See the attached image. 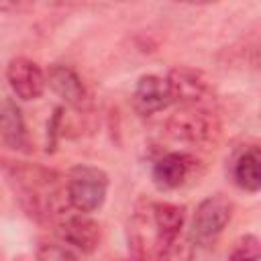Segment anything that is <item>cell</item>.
Segmentation results:
<instances>
[{
    "label": "cell",
    "mask_w": 261,
    "mask_h": 261,
    "mask_svg": "<svg viewBox=\"0 0 261 261\" xmlns=\"http://www.w3.org/2000/svg\"><path fill=\"white\" fill-rule=\"evenodd\" d=\"M0 143L12 151H31V141L22 112L12 98L0 100Z\"/></svg>",
    "instance_id": "cell-12"
},
{
    "label": "cell",
    "mask_w": 261,
    "mask_h": 261,
    "mask_svg": "<svg viewBox=\"0 0 261 261\" xmlns=\"http://www.w3.org/2000/svg\"><path fill=\"white\" fill-rule=\"evenodd\" d=\"M230 218H232V202L222 194L208 196L198 204L194 218L190 222V230H188L190 245L194 247L212 245L220 237V232L226 228Z\"/></svg>",
    "instance_id": "cell-4"
},
{
    "label": "cell",
    "mask_w": 261,
    "mask_h": 261,
    "mask_svg": "<svg viewBox=\"0 0 261 261\" xmlns=\"http://www.w3.org/2000/svg\"><path fill=\"white\" fill-rule=\"evenodd\" d=\"M175 2H184V4H198V6H202V4H214V2H218V0H175Z\"/></svg>",
    "instance_id": "cell-17"
},
{
    "label": "cell",
    "mask_w": 261,
    "mask_h": 261,
    "mask_svg": "<svg viewBox=\"0 0 261 261\" xmlns=\"http://www.w3.org/2000/svg\"><path fill=\"white\" fill-rule=\"evenodd\" d=\"M2 171L6 175L8 186L14 190L22 210L43 222L61 214L63 204L67 202L65 186H59V177L55 171L45 169L35 163L8 161L2 159Z\"/></svg>",
    "instance_id": "cell-1"
},
{
    "label": "cell",
    "mask_w": 261,
    "mask_h": 261,
    "mask_svg": "<svg viewBox=\"0 0 261 261\" xmlns=\"http://www.w3.org/2000/svg\"><path fill=\"white\" fill-rule=\"evenodd\" d=\"M171 104L165 80L159 75H141L133 90V108L141 116H151Z\"/></svg>",
    "instance_id": "cell-11"
},
{
    "label": "cell",
    "mask_w": 261,
    "mask_h": 261,
    "mask_svg": "<svg viewBox=\"0 0 261 261\" xmlns=\"http://www.w3.org/2000/svg\"><path fill=\"white\" fill-rule=\"evenodd\" d=\"M261 255V245L255 234H245L234 243V249L228 253L230 259H257Z\"/></svg>",
    "instance_id": "cell-14"
},
{
    "label": "cell",
    "mask_w": 261,
    "mask_h": 261,
    "mask_svg": "<svg viewBox=\"0 0 261 261\" xmlns=\"http://www.w3.org/2000/svg\"><path fill=\"white\" fill-rule=\"evenodd\" d=\"M31 0H0V10H20Z\"/></svg>",
    "instance_id": "cell-16"
},
{
    "label": "cell",
    "mask_w": 261,
    "mask_h": 261,
    "mask_svg": "<svg viewBox=\"0 0 261 261\" xmlns=\"http://www.w3.org/2000/svg\"><path fill=\"white\" fill-rule=\"evenodd\" d=\"M147 212L155 234V257H169L177 247V239L186 222V206L155 202Z\"/></svg>",
    "instance_id": "cell-5"
},
{
    "label": "cell",
    "mask_w": 261,
    "mask_h": 261,
    "mask_svg": "<svg viewBox=\"0 0 261 261\" xmlns=\"http://www.w3.org/2000/svg\"><path fill=\"white\" fill-rule=\"evenodd\" d=\"M80 253L73 251L71 247H67L65 243H41L39 245V251H37V257L39 259H75Z\"/></svg>",
    "instance_id": "cell-15"
},
{
    "label": "cell",
    "mask_w": 261,
    "mask_h": 261,
    "mask_svg": "<svg viewBox=\"0 0 261 261\" xmlns=\"http://www.w3.org/2000/svg\"><path fill=\"white\" fill-rule=\"evenodd\" d=\"M45 80H47V86L53 90V94H57L67 106H71L75 110H86L90 106L86 86L82 84L80 75L71 67L55 63L49 67Z\"/></svg>",
    "instance_id": "cell-10"
},
{
    "label": "cell",
    "mask_w": 261,
    "mask_h": 261,
    "mask_svg": "<svg viewBox=\"0 0 261 261\" xmlns=\"http://www.w3.org/2000/svg\"><path fill=\"white\" fill-rule=\"evenodd\" d=\"M259 165H261V153L257 147H249L239 155V159L234 161V167H232V175L241 190L251 192V194L259 192V188H261V167Z\"/></svg>",
    "instance_id": "cell-13"
},
{
    "label": "cell",
    "mask_w": 261,
    "mask_h": 261,
    "mask_svg": "<svg viewBox=\"0 0 261 261\" xmlns=\"http://www.w3.org/2000/svg\"><path fill=\"white\" fill-rule=\"evenodd\" d=\"M108 173L94 165H75L67 173L65 192L69 208L92 214L102 208L108 194Z\"/></svg>",
    "instance_id": "cell-2"
},
{
    "label": "cell",
    "mask_w": 261,
    "mask_h": 261,
    "mask_svg": "<svg viewBox=\"0 0 261 261\" xmlns=\"http://www.w3.org/2000/svg\"><path fill=\"white\" fill-rule=\"evenodd\" d=\"M57 237L77 253H94L102 241V228L86 212H80L65 216L57 224Z\"/></svg>",
    "instance_id": "cell-7"
},
{
    "label": "cell",
    "mask_w": 261,
    "mask_h": 261,
    "mask_svg": "<svg viewBox=\"0 0 261 261\" xmlns=\"http://www.w3.org/2000/svg\"><path fill=\"white\" fill-rule=\"evenodd\" d=\"M167 133L181 143L188 145H202L210 143L220 133L218 116L206 106H179L177 112H173L167 120Z\"/></svg>",
    "instance_id": "cell-3"
},
{
    "label": "cell",
    "mask_w": 261,
    "mask_h": 261,
    "mask_svg": "<svg viewBox=\"0 0 261 261\" xmlns=\"http://www.w3.org/2000/svg\"><path fill=\"white\" fill-rule=\"evenodd\" d=\"M198 161L194 155L190 153H181V151H173L163 155L161 159L155 161L151 177L153 184L157 186V190L167 192V190H177L179 186H184L188 181V177L194 173Z\"/></svg>",
    "instance_id": "cell-9"
},
{
    "label": "cell",
    "mask_w": 261,
    "mask_h": 261,
    "mask_svg": "<svg viewBox=\"0 0 261 261\" xmlns=\"http://www.w3.org/2000/svg\"><path fill=\"white\" fill-rule=\"evenodd\" d=\"M165 86L169 92L171 102L179 106H196V104H206L210 98V84L204 77L202 71L192 69V67H173L169 69L165 77Z\"/></svg>",
    "instance_id": "cell-6"
},
{
    "label": "cell",
    "mask_w": 261,
    "mask_h": 261,
    "mask_svg": "<svg viewBox=\"0 0 261 261\" xmlns=\"http://www.w3.org/2000/svg\"><path fill=\"white\" fill-rule=\"evenodd\" d=\"M6 80H8V86H10L12 94L16 98L24 100V102L41 98L43 92H45V86H47L45 73L29 57L10 59L8 67H6Z\"/></svg>",
    "instance_id": "cell-8"
}]
</instances>
